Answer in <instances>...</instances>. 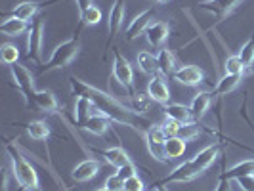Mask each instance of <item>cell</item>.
<instances>
[{"mask_svg":"<svg viewBox=\"0 0 254 191\" xmlns=\"http://www.w3.org/2000/svg\"><path fill=\"white\" fill-rule=\"evenodd\" d=\"M111 123L113 121H109L103 115H92L80 128L84 132H88V134H94V136H107V132L111 130Z\"/></svg>","mask_w":254,"mask_h":191,"instance_id":"cell-18","label":"cell"},{"mask_svg":"<svg viewBox=\"0 0 254 191\" xmlns=\"http://www.w3.org/2000/svg\"><path fill=\"white\" fill-rule=\"evenodd\" d=\"M29 23L23 21V19H15V17H10L6 19L2 25H0V33L6 35V37H19L21 33L29 31Z\"/></svg>","mask_w":254,"mask_h":191,"instance_id":"cell-26","label":"cell"},{"mask_svg":"<svg viewBox=\"0 0 254 191\" xmlns=\"http://www.w3.org/2000/svg\"><path fill=\"white\" fill-rule=\"evenodd\" d=\"M143 140H145V145H147V151H149V155H151L155 161L168 163V159H166L165 155L166 136L165 132H163V128H161V125H151V127L147 128L143 132Z\"/></svg>","mask_w":254,"mask_h":191,"instance_id":"cell-8","label":"cell"},{"mask_svg":"<svg viewBox=\"0 0 254 191\" xmlns=\"http://www.w3.org/2000/svg\"><path fill=\"white\" fill-rule=\"evenodd\" d=\"M84 25H78V29L73 33V37L56 46V50L52 52L48 64L40 65L38 75H46V73L56 71V69H64V67H67V65L75 60L76 56H78V52H80V29Z\"/></svg>","mask_w":254,"mask_h":191,"instance_id":"cell-4","label":"cell"},{"mask_svg":"<svg viewBox=\"0 0 254 191\" xmlns=\"http://www.w3.org/2000/svg\"><path fill=\"white\" fill-rule=\"evenodd\" d=\"M220 176L228 180H237L241 176H254V159H249V161H241L237 165H233L229 170H222Z\"/></svg>","mask_w":254,"mask_h":191,"instance_id":"cell-22","label":"cell"},{"mask_svg":"<svg viewBox=\"0 0 254 191\" xmlns=\"http://www.w3.org/2000/svg\"><path fill=\"white\" fill-rule=\"evenodd\" d=\"M113 80L121 84L123 92H127L128 98L136 96L134 88V69L127 58L119 50H113Z\"/></svg>","mask_w":254,"mask_h":191,"instance_id":"cell-5","label":"cell"},{"mask_svg":"<svg viewBox=\"0 0 254 191\" xmlns=\"http://www.w3.org/2000/svg\"><path fill=\"white\" fill-rule=\"evenodd\" d=\"M153 191H168V190H166L165 186H161V188H153Z\"/></svg>","mask_w":254,"mask_h":191,"instance_id":"cell-44","label":"cell"},{"mask_svg":"<svg viewBox=\"0 0 254 191\" xmlns=\"http://www.w3.org/2000/svg\"><path fill=\"white\" fill-rule=\"evenodd\" d=\"M96 191H111V190H107V188H100V190H96Z\"/></svg>","mask_w":254,"mask_h":191,"instance_id":"cell-46","label":"cell"},{"mask_svg":"<svg viewBox=\"0 0 254 191\" xmlns=\"http://www.w3.org/2000/svg\"><path fill=\"white\" fill-rule=\"evenodd\" d=\"M212 100H214V96H212L210 92H199V94H195V98H193V102H191L190 109H191L193 119H195L197 123H199L204 115H206V111L210 109Z\"/></svg>","mask_w":254,"mask_h":191,"instance_id":"cell-17","label":"cell"},{"mask_svg":"<svg viewBox=\"0 0 254 191\" xmlns=\"http://www.w3.org/2000/svg\"><path fill=\"white\" fill-rule=\"evenodd\" d=\"M247 98H245V102H243V105H241V111H239V115H241L243 119H245V121H247V125H249V127L253 128V132H254V123H253V119H251V117H249V113H247Z\"/></svg>","mask_w":254,"mask_h":191,"instance_id":"cell-42","label":"cell"},{"mask_svg":"<svg viewBox=\"0 0 254 191\" xmlns=\"http://www.w3.org/2000/svg\"><path fill=\"white\" fill-rule=\"evenodd\" d=\"M153 100L149 98V94H136L134 98H130V105L138 111L140 115H145L151 107Z\"/></svg>","mask_w":254,"mask_h":191,"instance_id":"cell-33","label":"cell"},{"mask_svg":"<svg viewBox=\"0 0 254 191\" xmlns=\"http://www.w3.org/2000/svg\"><path fill=\"white\" fill-rule=\"evenodd\" d=\"M161 128H163V132H165L166 140H168V138H176L180 130V123L172 121V119H166L165 123H161Z\"/></svg>","mask_w":254,"mask_h":191,"instance_id":"cell-36","label":"cell"},{"mask_svg":"<svg viewBox=\"0 0 254 191\" xmlns=\"http://www.w3.org/2000/svg\"><path fill=\"white\" fill-rule=\"evenodd\" d=\"M155 2H159V4H166L168 0H155Z\"/></svg>","mask_w":254,"mask_h":191,"instance_id":"cell-45","label":"cell"},{"mask_svg":"<svg viewBox=\"0 0 254 191\" xmlns=\"http://www.w3.org/2000/svg\"><path fill=\"white\" fill-rule=\"evenodd\" d=\"M138 60V67L141 69V73L149 76H155L157 71H159V64H157V56H153L151 52H140L136 56Z\"/></svg>","mask_w":254,"mask_h":191,"instance_id":"cell-28","label":"cell"},{"mask_svg":"<svg viewBox=\"0 0 254 191\" xmlns=\"http://www.w3.org/2000/svg\"><path fill=\"white\" fill-rule=\"evenodd\" d=\"M69 84H71V92H73L75 98L82 96V98H88L90 102L94 103V115H103L117 125L130 127L132 130H138L141 134L151 127V123L143 115L138 113L132 105H125L111 94H105L103 90L96 88V86H92V84L76 78V76L69 78Z\"/></svg>","mask_w":254,"mask_h":191,"instance_id":"cell-1","label":"cell"},{"mask_svg":"<svg viewBox=\"0 0 254 191\" xmlns=\"http://www.w3.org/2000/svg\"><path fill=\"white\" fill-rule=\"evenodd\" d=\"M243 191H254V176H241L235 180Z\"/></svg>","mask_w":254,"mask_h":191,"instance_id":"cell-40","label":"cell"},{"mask_svg":"<svg viewBox=\"0 0 254 191\" xmlns=\"http://www.w3.org/2000/svg\"><path fill=\"white\" fill-rule=\"evenodd\" d=\"M245 65L243 62L239 60V56H229L226 58V62H224V71H226V75H243L245 73Z\"/></svg>","mask_w":254,"mask_h":191,"instance_id":"cell-34","label":"cell"},{"mask_svg":"<svg viewBox=\"0 0 254 191\" xmlns=\"http://www.w3.org/2000/svg\"><path fill=\"white\" fill-rule=\"evenodd\" d=\"M62 191H69V188H65V184L62 186Z\"/></svg>","mask_w":254,"mask_h":191,"instance_id":"cell-47","label":"cell"},{"mask_svg":"<svg viewBox=\"0 0 254 191\" xmlns=\"http://www.w3.org/2000/svg\"><path fill=\"white\" fill-rule=\"evenodd\" d=\"M125 191H145V186H143L141 178H138V174H136L132 178L125 180Z\"/></svg>","mask_w":254,"mask_h":191,"instance_id":"cell-38","label":"cell"},{"mask_svg":"<svg viewBox=\"0 0 254 191\" xmlns=\"http://www.w3.org/2000/svg\"><path fill=\"white\" fill-rule=\"evenodd\" d=\"M186 153V140H182V138H168L165 141V155L166 159L170 161V159H178Z\"/></svg>","mask_w":254,"mask_h":191,"instance_id":"cell-30","label":"cell"},{"mask_svg":"<svg viewBox=\"0 0 254 191\" xmlns=\"http://www.w3.org/2000/svg\"><path fill=\"white\" fill-rule=\"evenodd\" d=\"M136 172H138V170H136V165H134V163H128V165L117 168V176L123 180H128V178H132V176H136Z\"/></svg>","mask_w":254,"mask_h":191,"instance_id":"cell-39","label":"cell"},{"mask_svg":"<svg viewBox=\"0 0 254 191\" xmlns=\"http://www.w3.org/2000/svg\"><path fill=\"white\" fill-rule=\"evenodd\" d=\"M75 2H76V6H78V13H84L90 6H94L92 0H75Z\"/></svg>","mask_w":254,"mask_h":191,"instance_id":"cell-43","label":"cell"},{"mask_svg":"<svg viewBox=\"0 0 254 191\" xmlns=\"http://www.w3.org/2000/svg\"><path fill=\"white\" fill-rule=\"evenodd\" d=\"M12 69L13 80L17 84V90L21 92L23 100H25V105L29 109H37V103H35V96H37V90L33 86V75L29 73V69L23 67V65L15 64L10 67Z\"/></svg>","mask_w":254,"mask_h":191,"instance_id":"cell-6","label":"cell"},{"mask_svg":"<svg viewBox=\"0 0 254 191\" xmlns=\"http://www.w3.org/2000/svg\"><path fill=\"white\" fill-rule=\"evenodd\" d=\"M100 161H96V159H84L82 163H78V165L71 170V180L76 182V184H82V182H88L92 180L98 172H100Z\"/></svg>","mask_w":254,"mask_h":191,"instance_id":"cell-14","label":"cell"},{"mask_svg":"<svg viewBox=\"0 0 254 191\" xmlns=\"http://www.w3.org/2000/svg\"><path fill=\"white\" fill-rule=\"evenodd\" d=\"M174 80H178L180 84H186V86H199L204 80V73L201 67L197 65H182L180 69L174 71Z\"/></svg>","mask_w":254,"mask_h":191,"instance_id":"cell-13","label":"cell"},{"mask_svg":"<svg viewBox=\"0 0 254 191\" xmlns=\"http://www.w3.org/2000/svg\"><path fill=\"white\" fill-rule=\"evenodd\" d=\"M168 35H170V27L166 25L165 21H155V23H151V25L147 27V31H145V38H147L149 46L155 48V50L165 44Z\"/></svg>","mask_w":254,"mask_h":191,"instance_id":"cell-16","label":"cell"},{"mask_svg":"<svg viewBox=\"0 0 254 191\" xmlns=\"http://www.w3.org/2000/svg\"><path fill=\"white\" fill-rule=\"evenodd\" d=\"M123 21H125V0H115L111 13H109V21H107V29H109V38L105 42V50L111 48L113 40L123 29Z\"/></svg>","mask_w":254,"mask_h":191,"instance_id":"cell-9","label":"cell"},{"mask_svg":"<svg viewBox=\"0 0 254 191\" xmlns=\"http://www.w3.org/2000/svg\"><path fill=\"white\" fill-rule=\"evenodd\" d=\"M214 191H231V180L224 178V176H218V184Z\"/></svg>","mask_w":254,"mask_h":191,"instance_id":"cell-41","label":"cell"},{"mask_svg":"<svg viewBox=\"0 0 254 191\" xmlns=\"http://www.w3.org/2000/svg\"><path fill=\"white\" fill-rule=\"evenodd\" d=\"M0 58H2L4 64L12 67V65H15L17 60H19V48H17L15 44L6 42V44H2V48H0Z\"/></svg>","mask_w":254,"mask_h":191,"instance_id":"cell-31","label":"cell"},{"mask_svg":"<svg viewBox=\"0 0 254 191\" xmlns=\"http://www.w3.org/2000/svg\"><path fill=\"white\" fill-rule=\"evenodd\" d=\"M157 64H159V71L163 75H174L176 71V58L168 48H161V52L157 54Z\"/></svg>","mask_w":254,"mask_h":191,"instance_id":"cell-27","label":"cell"},{"mask_svg":"<svg viewBox=\"0 0 254 191\" xmlns=\"http://www.w3.org/2000/svg\"><path fill=\"white\" fill-rule=\"evenodd\" d=\"M239 60L247 69L254 65V35H251V38L243 44V48L239 50Z\"/></svg>","mask_w":254,"mask_h":191,"instance_id":"cell-32","label":"cell"},{"mask_svg":"<svg viewBox=\"0 0 254 191\" xmlns=\"http://www.w3.org/2000/svg\"><path fill=\"white\" fill-rule=\"evenodd\" d=\"M35 103H37V109L46 111V113H56L58 107H60L58 98L54 96V92H50V90H37Z\"/></svg>","mask_w":254,"mask_h":191,"instance_id":"cell-21","label":"cell"},{"mask_svg":"<svg viewBox=\"0 0 254 191\" xmlns=\"http://www.w3.org/2000/svg\"><path fill=\"white\" fill-rule=\"evenodd\" d=\"M203 132H210V134H212L210 128H206V127H203L201 123L193 121V123H188V125H180L178 138H182V140H186V141H191V140H195L197 136H201Z\"/></svg>","mask_w":254,"mask_h":191,"instance_id":"cell-25","label":"cell"},{"mask_svg":"<svg viewBox=\"0 0 254 191\" xmlns=\"http://www.w3.org/2000/svg\"><path fill=\"white\" fill-rule=\"evenodd\" d=\"M54 2H58V0H48V2H21V4H17L12 10L2 12V15H4V17H15V19L29 21V19H33V17L37 15L40 8H44V6H48V4H54Z\"/></svg>","mask_w":254,"mask_h":191,"instance_id":"cell-11","label":"cell"},{"mask_svg":"<svg viewBox=\"0 0 254 191\" xmlns=\"http://www.w3.org/2000/svg\"><path fill=\"white\" fill-rule=\"evenodd\" d=\"M243 80V75H224L220 80H218L216 88L212 92V96L216 98H222V96H228L229 92L237 88V84Z\"/></svg>","mask_w":254,"mask_h":191,"instance_id":"cell-24","label":"cell"},{"mask_svg":"<svg viewBox=\"0 0 254 191\" xmlns=\"http://www.w3.org/2000/svg\"><path fill=\"white\" fill-rule=\"evenodd\" d=\"M105 188L111 191H125V180L119 178L117 174L107 176V180H105Z\"/></svg>","mask_w":254,"mask_h":191,"instance_id":"cell-37","label":"cell"},{"mask_svg":"<svg viewBox=\"0 0 254 191\" xmlns=\"http://www.w3.org/2000/svg\"><path fill=\"white\" fill-rule=\"evenodd\" d=\"M241 2L243 0H204V2L199 4V10L212 13L214 17H218V21H222V19H226L229 15V12H231L233 8H237Z\"/></svg>","mask_w":254,"mask_h":191,"instance_id":"cell-10","label":"cell"},{"mask_svg":"<svg viewBox=\"0 0 254 191\" xmlns=\"http://www.w3.org/2000/svg\"><path fill=\"white\" fill-rule=\"evenodd\" d=\"M94 115V103L90 102L88 98H82L78 96L75 98V119H76V125H84L88 121L90 117Z\"/></svg>","mask_w":254,"mask_h":191,"instance_id":"cell-23","label":"cell"},{"mask_svg":"<svg viewBox=\"0 0 254 191\" xmlns=\"http://www.w3.org/2000/svg\"><path fill=\"white\" fill-rule=\"evenodd\" d=\"M222 147H224L222 141H214V143L206 145L204 149L195 153L190 161H186V163L176 166L168 176L153 182V188H161V186H168V184H186V182L199 178L206 168H210V166L214 165V161L222 153Z\"/></svg>","mask_w":254,"mask_h":191,"instance_id":"cell-2","label":"cell"},{"mask_svg":"<svg viewBox=\"0 0 254 191\" xmlns=\"http://www.w3.org/2000/svg\"><path fill=\"white\" fill-rule=\"evenodd\" d=\"M102 21V10L98 6H90L84 13H80V25H98Z\"/></svg>","mask_w":254,"mask_h":191,"instance_id":"cell-35","label":"cell"},{"mask_svg":"<svg viewBox=\"0 0 254 191\" xmlns=\"http://www.w3.org/2000/svg\"><path fill=\"white\" fill-rule=\"evenodd\" d=\"M96 153H100L103 155V159H105V163H109L111 166L115 168H121V166L128 165V163H132V159L128 157V153L123 149V147H109V149H94Z\"/></svg>","mask_w":254,"mask_h":191,"instance_id":"cell-20","label":"cell"},{"mask_svg":"<svg viewBox=\"0 0 254 191\" xmlns=\"http://www.w3.org/2000/svg\"><path fill=\"white\" fill-rule=\"evenodd\" d=\"M153 17H155V10H151V8L145 10V12H141L140 15H136V17L130 21V25L127 27V33H125L128 42L136 40L140 35H145L147 27L153 23Z\"/></svg>","mask_w":254,"mask_h":191,"instance_id":"cell-12","label":"cell"},{"mask_svg":"<svg viewBox=\"0 0 254 191\" xmlns=\"http://www.w3.org/2000/svg\"><path fill=\"white\" fill-rule=\"evenodd\" d=\"M25 128L31 140L42 141L50 138V127H48L44 121H31L29 125H25Z\"/></svg>","mask_w":254,"mask_h":191,"instance_id":"cell-29","label":"cell"},{"mask_svg":"<svg viewBox=\"0 0 254 191\" xmlns=\"http://www.w3.org/2000/svg\"><path fill=\"white\" fill-rule=\"evenodd\" d=\"M42 38H44V21L40 17H35L31 21V27L27 31V54L25 58L35 62L37 65L40 64V56H42Z\"/></svg>","mask_w":254,"mask_h":191,"instance_id":"cell-7","label":"cell"},{"mask_svg":"<svg viewBox=\"0 0 254 191\" xmlns=\"http://www.w3.org/2000/svg\"><path fill=\"white\" fill-rule=\"evenodd\" d=\"M6 151H8V157L12 161L13 178L17 182V186L25 188L27 191H42L37 168L31 165V161L21 153V149L13 143H6Z\"/></svg>","mask_w":254,"mask_h":191,"instance_id":"cell-3","label":"cell"},{"mask_svg":"<svg viewBox=\"0 0 254 191\" xmlns=\"http://www.w3.org/2000/svg\"><path fill=\"white\" fill-rule=\"evenodd\" d=\"M165 115L166 119H172L180 125H188L193 123V115H191L190 105H184V103H166L165 105Z\"/></svg>","mask_w":254,"mask_h":191,"instance_id":"cell-19","label":"cell"},{"mask_svg":"<svg viewBox=\"0 0 254 191\" xmlns=\"http://www.w3.org/2000/svg\"><path fill=\"white\" fill-rule=\"evenodd\" d=\"M147 94H149V98H151L153 102L161 103V105H166V103L170 102V88L163 80V76L159 75L151 76V80L147 84Z\"/></svg>","mask_w":254,"mask_h":191,"instance_id":"cell-15","label":"cell"}]
</instances>
